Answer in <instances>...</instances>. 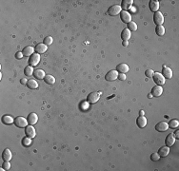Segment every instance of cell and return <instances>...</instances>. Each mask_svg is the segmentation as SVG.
<instances>
[{
    "label": "cell",
    "mask_w": 179,
    "mask_h": 171,
    "mask_svg": "<svg viewBox=\"0 0 179 171\" xmlns=\"http://www.w3.org/2000/svg\"><path fill=\"white\" fill-rule=\"evenodd\" d=\"M130 36H132V32L128 30V28H124L123 30H122V32H121V38L123 41H129L130 38Z\"/></svg>",
    "instance_id": "ac0fdd59"
},
{
    "label": "cell",
    "mask_w": 179,
    "mask_h": 171,
    "mask_svg": "<svg viewBox=\"0 0 179 171\" xmlns=\"http://www.w3.org/2000/svg\"><path fill=\"white\" fill-rule=\"evenodd\" d=\"M153 73H154V71H153L152 70H147L146 71H145V75H146L147 77H149V78L152 77Z\"/></svg>",
    "instance_id": "d590c367"
},
{
    "label": "cell",
    "mask_w": 179,
    "mask_h": 171,
    "mask_svg": "<svg viewBox=\"0 0 179 171\" xmlns=\"http://www.w3.org/2000/svg\"><path fill=\"white\" fill-rule=\"evenodd\" d=\"M122 45H123L124 47H128V45H129V41H123Z\"/></svg>",
    "instance_id": "b9f144b4"
},
{
    "label": "cell",
    "mask_w": 179,
    "mask_h": 171,
    "mask_svg": "<svg viewBox=\"0 0 179 171\" xmlns=\"http://www.w3.org/2000/svg\"><path fill=\"white\" fill-rule=\"evenodd\" d=\"M53 41V39L52 36H47L46 38L44 39V44L46 46H50V45H52Z\"/></svg>",
    "instance_id": "d6a6232c"
},
{
    "label": "cell",
    "mask_w": 179,
    "mask_h": 171,
    "mask_svg": "<svg viewBox=\"0 0 179 171\" xmlns=\"http://www.w3.org/2000/svg\"><path fill=\"white\" fill-rule=\"evenodd\" d=\"M158 155L160 156V157H166L169 155V153H170V147L169 146H162L159 148V150H158Z\"/></svg>",
    "instance_id": "7402d4cb"
},
{
    "label": "cell",
    "mask_w": 179,
    "mask_h": 171,
    "mask_svg": "<svg viewBox=\"0 0 179 171\" xmlns=\"http://www.w3.org/2000/svg\"><path fill=\"white\" fill-rule=\"evenodd\" d=\"M174 137H175V139H179V130L175 131V133H174Z\"/></svg>",
    "instance_id": "60d3db41"
},
{
    "label": "cell",
    "mask_w": 179,
    "mask_h": 171,
    "mask_svg": "<svg viewBox=\"0 0 179 171\" xmlns=\"http://www.w3.org/2000/svg\"><path fill=\"white\" fill-rule=\"evenodd\" d=\"M152 78H153V81L155 82V84L157 85H163L165 84V82H166V78L159 72L153 73Z\"/></svg>",
    "instance_id": "6da1fadb"
},
{
    "label": "cell",
    "mask_w": 179,
    "mask_h": 171,
    "mask_svg": "<svg viewBox=\"0 0 179 171\" xmlns=\"http://www.w3.org/2000/svg\"><path fill=\"white\" fill-rule=\"evenodd\" d=\"M12 157H13V154H12V152H11V150L9 149V148H6V149L3 151L2 158H3L5 162H10L11 159H12Z\"/></svg>",
    "instance_id": "44dd1931"
},
{
    "label": "cell",
    "mask_w": 179,
    "mask_h": 171,
    "mask_svg": "<svg viewBox=\"0 0 179 171\" xmlns=\"http://www.w3.org/2000/svg\"><path fill=\"white\" fill-rule=\"evenodd\" d=\"M35 48H33V47H31V46H28V47L26 48H24V50H23V55L24 56H27V57H29V56H32L33 52H35Z\"/></svg>",
    "instance_id": "603a6c76"
},
{
    "label": "cell",
    "mask_w": 179,
    "mask_h": 171,
    "mask_svg": "<svg viewBox=\"0 0 179 171\" xmlns=\"http://www.w3.org/2000/svg\"><path fill=\"white\" fill-rule=\"evenodd\" d=\"M128 30H129L130 31H135L136 30H137V25H136L135 22H132L130 21L129 24H128Z\"/></svg>",
    "instance_id": "f546056e"
},
{
    "label": "cell",
    "mask_w": 179,
    "mask_h": 171,
    "mask_svg": "<svg viewBox=\"0 0 179 171\" xmlns=\"http://www.w3.org/2000/svg\"><path fill=\"white\" fill-rule=\"evenodd\" d=\"M116 70L120 73H126L130 70V68H129V66L127 64H125V63H121V64H119L117 67H116Z\"/></svg>",
    "instance_id": "5bb4252c"
},
{
    "label": "cell",
    "mask_w": 179,
    "mask_h": 171,
    "mask_svg": "<svg viewBox=\"0 0 179 171\" xmlns=\"http://www.w3.org/2000/svg\"><path fill=\"white\" fill-rule=\"evenodd\" d=\"M35 48L36 53L41 54V53H44L45 51H46V50H48V46L45 45L44 43H40V44H37V45H36V47H35Z\"/></svg>",
    "instance_id": "9a60e30c"
},
{
    "label": "cell",
    "mask_w": 179,
    "mask_h": 171,
    "mask_svg": "<svg viewBox=\"0 0 179 171\" xmlns=\"http://www.w3.org/2000/svg\"><path fill=\"white\" fill-rule=\"evenodd\" d=\"M153 22L157 26H162V24L164 23V16L159 11H156L154 13V15H153Z\"/></svg>",
    "instance_id": "5b68a950"
},
{
    "label": "cell",
    "mask_w": 179,
    "mask_h": 171,
    "mask_svg": "<svg viewBox=\"0 0 179 171\" xmlns=\"http://www.w3.org/2000/svg\"><path fill=\"white\" fill-rule=\"evenodd\" d=\"M118 78V71L117 70H110L106 75H105V79L109 82H112Z\"/></svg>",
    "instance_id": "8992f818"
},
{
    "label": "cell",
    "mask_w": 179,
    "mask_h": 171,
    "mask_svg": "<svg viewBox=\"0 0 179 171\" xmlns=\"http://www.w3.org/2000/svg\"><path fill=\"white\" fill-rule=\"evenodd\" d=\"M168 128H169V125H168V123H166V122H160L155 125L156 131H159V132H164V131H167Z\"/></svg>",
    "instance_id": "30bf717a"
},
{
    "label": "cell",
    "mask_w": 179,
    "mask_h": 171,
    "mask_svg": "<svg viewBox=\"0 0 179 171\" xmlns=\"http://www.w3.org/2000/svg\"><path fill=\"white\" fill-rule=\"evenodd\" d=\"M126 74L125 73H120V74H118V79L119 80H121V81H124V80H126Z\"/></svg>",
    "instance_id": "74e56055"
},
{
    "label": "cell",
    "mask_w": 179,
    "mask_h": 171,
    "mask_svg": "<svg viewBox=\"0 0 179 171\" xmlns=\"http://www.w3.org/2000/svg\"><path fill=\"white\" fill-rule=\"evenodd\" d=\"M155 32L159 36L164 35V33H165V28L163 27V26H157V27H156V28H155Z\"/></svg>",
    "instance_id": "f1b7e54d"
},
{
    "label": "cell",
    "mask_w": 179,
    "mask_h": 171,
    "mask_svg": "<svg viewBox=\"0 0 179 171\" xmlns=\"http://www.w3.org/2000/svg\"><path fill=\"white\" fill-rule=\"evenodd\" d=\"M159 159H160V156L158 155V153H152V155H150V160L153 162H157L159 161Z\"/></svg>",
    "instance_id": "e575fe53"
},
{
    "label": "cell",
    "mask_w": 179,
    "mask_h": 171,
    "mask_svg": "<svg viewBox=\"0 0 179 171\" xmlns=\"http://www.w3.org/2000/svg\"><path fill=\"white\" fill-rule=\"evenodd\" d=\"M3 167H4L6 170H9L10 168H11V164H10L9 162H5L4 164H3Z\"/></svg>",
    "instance_id": "f35d334b"
},
{
    "label": "cell",
    "mask_w": 179,
    "mask_h": 171,
    "mask_svg": "<svg viewBox=\"0 0 179 171\" xmlns=\"http://www.w3.org/2000/svg\"><path fill=\"white\" fill-rule=\"evenodd\" d=\"M121 11H122L121 6L112 5V6H110L109 8V10H108V13H109L110 16H116V15H118V14H120Z\"/></svg>",
    "instance_id": "7a4b0ae2"
},
{
    "label": "cell",
    "mask_w": 179,
    "mask_h": 171,
    "mask_svg": "<svg viewBox=\"0 0 179 171\" xmlns=\"http://www.w3.org/2000/svg\"><path fill=\"white\" fill-rule=\"evenodd\" d=\"M38 121V116L36 113H31L29 114V116H28V122H29L30 125H35L36 123Z\"/></svg>",
    "instance_id": "d6986e66"
},
{
    "label": "cell",
    "mask_w": 179,
    "mask_h": 171,
    "mask_svg": "<svg viewBox=\"0 0 179 171\" xmlns=\"http://www.w3.org/2000/svg\"><path fill=\"white\" fill-rule=\"evenodd\" d=\"M44 81L46 82L48 85H53L55 83V78L53 75H51V74H48V75L45 76Z\"/></svg>",
    "instance_id": "4316f807"
},
{
    "label": "cell",
    "mask_w": 179,
    "mask_h": 171,
    "mask_svg": "<svg viewBox=\"0 0 179 171\" xmlns=\"http://www.w3.org/2000/svg\"><path fill=\"white\" fill-rule=\"evenodd\" d=\"M32 144V138H30V137H26V138H24L22 140V144L24 145V146H29V145Z\"/></svg>",
    "instance_id": "1f68e13d"
},
{
    "label": "cell",
    "mask_w": 179,
    "mask_h": 171,
    "mask_svg": "<svg viewBox=\"0 0 179 171\" xmlns=\"http://www.w3.org/2000/svg\"><path fill=\"white\" fill-rule=\"evenodd\" d=\"M133 1L132 0H123L121 2V9L122 11H127V10H130V8L132 7Z\"/></svg>",
    "instance_id": "2e32d148"
},
{
    "label": "cell",
    "mask_w": 179,
    "mask_h": 171,
    "mask_svg": "<svg viewBox=\"0 0 179 171\" xmlns=\"http://www.w3.org/2000/svg\"><path fill=\"white\" fill-rule=\"evenodd\" d=\"M40 62V54L38 53H33L32 56H30L29 58V65L33 67V66L38 65V63Z\"/></svg>",
    "instance_id": "52a82bcc"
},
{
    "label": "cell",
    "mask_w": 179,
    "mask_h": 171,
    "mask_svg": "<svg viewBox=\"0 0 179 171\" xmlns=\"http://www.w3.org/2000/svg\"><path fill=\"white\" fill-rule=\"evenodd\" d=\"M168 125H169V127L170 128H176L179 125V122H178V120L173 119V120H170V122Z\"/></svg>",
    "instance_id": "4dcf8cb0"
},
{
    "label": "cell",
    "mask_w": 179,
    "mask_h": 171,
    "mask_svg": "<svg viewBox=\"0 0 179 171\" xmlns=\"http://www.w3.org/2000/svg\"><path fill=\"white\" fill-rule=\"evenodd\" d=\"M90 107V103L89 102H83V103H81V105H80V108L82 110H87L88 108H89Z\"/></svg>",
    "instance_id": "836d02e7"
},
{
    "label": "cell",
    "mask_w": 179,
    "mask_h": 171,
    "mask_svg": "<svg viewBox=\"0 0 179 171\" xmlns=\"http://www.w3.org/2000/svg\"><path fill=\"white\" fill-rule=\"evenodd\" d=\"M150 94H152V96H155V97H159L162 95V93H163V87H161V85H155V87H153L152 88V91H150Z\"/></svg>",
    "instance_id": "8fae6325"
},
{
    "label": "cell",
    "mask_w": 179,
    "mask_h": 171,
    "mask_svg": "<svg viewBox=\"0 0 179 171\" xmlns=\"http://www.w3.org/2000/svg\"><path fill=\"white\" fill-rule=\"evenodd\" d=\"M101 91H99V92H96V91H94V92H90L89 95H88V102L90 103V104H94V103H96L99 100V98H100V95H101Z\"/></svg>",
    "instance_id": "3957f363"
},
{
    "label": "cell",
    "mask_w": 179,
    "mask_h": 171,
    "mask_svg": "<svg viewBox=\"0 0 179 171\" xmlns=\"http://www.w3.org/2000/svg\"><path fill=\"white\" fill-rule=\"evenodd\" d=\"M148 97H149V98H152V94H149V96H148Z\"/></svg>",
    "instance_id": "f6af8a7d"
},
{
    "label": "cell",
    "mask_w": 179,
    "mask_h": 171,
    "mask_svg": "<svg viewBox=\"0 0 179 171\" xmlns=\"http://www.w3.org/2000/svg\"><path fill=\"white\" fill-rule=\"evenodd\" d=\"M25 133H26V135L28 137H30V138H35V135H36V131H35V128L33 127L32 125H27L26 127V129H25Z\"/></svg>",
    "instance_id": "ba28073f"
},
{
    "label": "cell",
    "mask_w": 179,
    "mask_h": 171,
    "mask_svg": "<svg viewBox=\"0 0 179 171\" xmlns=\"http://www.w3.org/2000/svg\"><path fill=\"white\" fill-rule=\"evenodd\" d=\"M149 7H150V11L156 13V11H158V10H159V2L155 1V0H150L149 3Z\"/></svg>",
    "instance_id": "ffe728a7"
},
{
    "label": "cell",
    "mask_w": 179,
    "mask_h": 171,
    "mask_svg": "<svg viewBox=\"0 0 179 171\" xmlns=\"http://www.w3.org/2000/svg\"><path fill=\"white\" fill-rule=\"evenodd\" d=\"M130 11H132V13H135V11H136V9H135L134 7H132H132L130 8Z\"/></svg>",
    "instance_id": "7bdbcfd3"
},
{
    "label": "cell",
    "mask_w": 179,
    "mask_h": 171,
    "mask_svg": "<svg viewBox=\"0 0 179 171\" xmlns=\"http://www.w3.org/2000/svg\"><path fill=\"white\" fill-rule=\"evenodd\" d=\"M27 87L31 88V89H36L38 87V83L35 79H31L27 83Z\"/></svg>",
    "instance_id": "cb8c5ba5"
},
{
    "label": "cell",
    "mask_w": 179,
    "mask_h": 171,
    "mask_svg": "<svg viewBox=\"0 0 179 171\" xmlns=\"http://www.w3.org/2000/svg\"><path fill=\"white\" fill-rule=\"evenodd\" d=\"M33 76L35 77V78H37L39 80H42V79H44L45 78V72H44V70H35V72H33Z\"/></svg>",
    "instance_id": "d4e9b609"
},
{
    "label": "cell",
    "mask_w": 179,
    "mask_h": 171,
    "mask_svg": "<svg viewBox=\"0 0 179 171\" xmlns=\"http://www.w3.org/2000/svg\"><path fill=\"white\" fill-rule=\"evenodd\" d=\"M2 122H3L4 124H6V125H12L13 123H15V120H13V118L12 116L4 115L3 117H2Z\"/></svg>",
    "instance_id": "484cf974"
},
{
    "label": "cell",
    "mask_w": 179,
    "mask_h": 171,
    "mask_svg": "<svg viewBox=\"0 0 179 171\" xmlns=\"http://www.w3.org/2000/svg\"><path fill=\"white\" fill-rule=\"evenodd\" d=\"M139 114H140V116H144V114H145L144 110H140V112H139Z\"/></svg>",
    "instance_id": "ee69618b"
},
{
    "label": "cell",
    "mask_w": 179,
    "mask_h": 171,
    "mask_svg": "<svg viewBox=\"0 0 179 171\" xmlns=\"http://www.w3.org/2000/svg\"><path fill=\"white\" fill-rule=\"evenodd\" d=\"M20 83L22 85H27V83H28V81H27V79L26 78H23V79H21V81H20Z\"/></svg>",
    "instance_id": "ab89813d"
},
{
    "label": "cell",
    "mask_w": 179,
    "mask_h": 171,
    "mask_svg": "<svg viewBox=\"0 0 179 171\" xmlns=\"http://www.w3.org/2000/svg\"><path fill=\"white\" fill-rule=\"evenodd\" d=\"M33 72H35V70H33V67L32 66H27L26 68H25V70H24V73H25V75L26 76H32L33 74Z\"/></svg>",
    "instance_id": "83f0119b"
},
{
    "label": "cell",
    "mask_w": 179,
    "mask_h": 171,
    "mask_svg": "<svg viewBox=\"0 0 179 171\" xmlns=\"http://www.w3.org/2000/svg\"><path fill=\"white\" fill-rule=\"evenodd\" d=\"M120 18L121 20L123 21L124 23H126V24H129V23L132 21V16H130V14L125 11H122L120 13Z\"/></svg>",
    "instance_id": "9c48e42d"
},
{
    "label": "cell",
    "mask_w": 179,
    "mask_h": 171,
    "mask_svg": "<svg viewBox=\"0 0 179 171\" xmlns=\"http://www.w3.org/2000/svg\"><path fill=\"white\" fill-rule=\"evenodd\" d=\"M23 52H21V51H18V52L15 53V58L16 59H22L23 58Z\"/></svg>",
    "instance_id": "8d00e7d4"
},
{
    "label": "cell",
    "mask_w": 179,
    "mask_h": 171,
    "mask_svg": "<svg viewBox=\"0 0 179 171\" xmlns=\"http://www.w3.org/2000/svg\"><path fill=\"white\" fill-rule=\"evenodd\" d=\"M136 124L140 128H143L147 125V118L145 116H139L136 120Z\"/></svg>",
    "instance_id": "e0dca14e"
},
{
    "label": "cell",
    "mask_w": 179,
    "mask_h": 171,
    "mask_svg": "<svg viewBox=\"0 0 179 171\" xmlns=\"http://www.w3.org/2000/svg\"><path fill=\"white\" fill-rule=\"evenodd\" d=\"M28 124H29V122H28L27 119H25L24 117H16L15 119V125H16L17 127H26Z\"/></svg>",
    "instance_id": "277c9868"
},
{
    "label": "cell",
    "mask_w": 179,
    "mask_h": 171,
    "mask_svg": "<svg viewBox=\"0 0 179 171\" xmlns=\"http://www.w3.org/2000/svg\"><path fill=\"white\" fill-rule=\"evenodd\" d=\"M175 137H174V134L173 133H170L169 135L167 136L166 140H165V144H166L167 146H172V145L174 144L175 142Z\"/></svg>",
    "instance_id": "7c38bea8"
},
{
    "label": "cell",
    "mask_w": 179,
    "mask_h": 171,
    "mask_svg": "<svg viewBox=\"0 0 179 171\" xmlns=\"http://www.w3.org/2000/svg\"><path fill=\"white\" fill-rule=\"evenodd\" d=\"M162 75H163L165 78L167 79H170L172 77V70H170V68L166 67V66H163V70H162Z\"/></svg>",
    "instance_id": "4fadbf2b"
}]
</instances>
